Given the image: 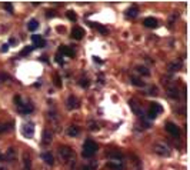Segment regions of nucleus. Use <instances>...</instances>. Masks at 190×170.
<instances>
[{"label": "nucleus", "mask_w": 190, "mask_h": 170, "mask_svg": "<svg viewBox=\"0 0 190 170\" xmlns=\"http://www.w3.org/2000/svg\"><path fill=\"white\" fill-rule=\"evenodd\" d=\"M97 152V144L96 142L93 140H86L84 144H83V157L84 159H90V157H93L94 153Z\"/></svg>", "instance_id": "1"}, {"label": "nucleus", "mask_w": 190, "mask_h": 170, "mask_svg": "<svg viewBox=\"0 0 190 170\" xmlns=\"http://www.w3.org/2000/svg\"><path fill=\"white\" fill-rule=\"evenodd\" d=\"M15 103L17 104V110L23 115H29L34 110V106L32 102H27V103H22V97L20 96H15Z\"/></svg>", "instance_id": "2"}, {"label": "nucleus", "mask_w": 190, "mask_h": 170, "mask_svg": "<svg viewBox=\"0 0 190 170\" xmlns=\"http://www.w3.org/2000/svg\"><path fill=\"white\" fill-rule=\"evenodd\" d=\"M153 152L156 153V155L162 156V157H169L170 156V147H169V144L163 143V142H159L153 146Z\"/></svg>", "instance_id": "3"}, {"label": "nucleus", "mask_w": 190, "mask_h": 170, "mask_svg": "<svg viewBox=\"0 0 190 170\" xmlns=\"http://www.w3.org/2000/svg\"><path fill=\"white\" fill-rule=\"evenodd\" d=\"M59 156H60V160L63 163L70 162L71 157H73V150H71L69 146H62L59 149Z\"/></svg>", "instance_id": "4"}, {"label": "nucleus", "mask_w": 190, "mask_h": 170, "mask_svg": "<svg viewBox=\"0 0 190 170\" xmlns=\"http://www.w3.org/2000/svg\"><path fill=\"white\" fill-rule=\"evenodd\" d=\"M22 133L24 137H32L34 134V124L32 122L23 123L22 126Z\"/></svg>", "instance_id": "5"}, {"label": "nucleus", "mask_w": 190, "mask_h": 170, "mask_svg": "<svg viewBox=\"0 0 190 170\" xmlns=\"http://www.w3.org/2000/svg\"><path fill=\"white\" fill-rule=\"evenodd\" d=\"M166 132H167L169 134H171L173 137H179L180 136V129H179V126H176L175 123H171V122H169V123H166Z\"/></svg>", "instance_id": "6"}, {"label": "nucleus", "mask_w": 190, "mask_h": 170, "mask_svg": "<svg viewBox=\"0 0 190 170\" xmlns=\"http://www.w3.org/2000/svg\"><path fill=\"white\" fill-rule=\"evenodd\" d=\"M163 111V107H162L159 103H152L150 104V109H149V113H147V116H149V119H154L159 113H162Z\"/></svg>", "instance_id": "7"}, {"label": "nucleus", "mask_w": 190, "mask_h": 170, "mask_svg": "<svg viewBox=\"0 0 190 170\" xmlns=\"http://www.w3.org/2000/svg\"><path fill=\"white\" fill-rule=\"evenodd\" d=\"M129 104H130V109L139 116V117H145V113H143V110H142L140 103H137L136 100H130V102H129Z\"/></svg>", "instance_id": "8"}, {"label": "nucleus", "mask_w": 190, "mask_h": 170, "mask_svg": "<svg viewBox=\"0 0 190 170\" xmlns=\"http://www.w3.org/2000/svg\"><path fill=\"white\" fill-rule=\"evenodd\" d=\"M32 41H33V47H45V45H46L45 39L41 36H37V34L32 36Z\"/></svg>", "instance_id": "9"}, {"label": "nucleus", "mask_w": 190, "mask_h": 170, "mask_svg": "<svg viewBox=\"0 0 190 170\" xmlns=\"http://www.w3.org/2000/svg\"><path fill=\"white\" fill-rule=\"evenodd\" d=\"M83 36H84V30L82 29V27H73V30H71V37L73 39H76V40H80V39H83Z\"/></svg>", "instance_id": "10"}, {"label": "nucleus", "mask_w": 190, "mask_h": 170, "mask_svg": "<svg viewBox=\"0 0 190 170\" xmlns=\"http://www.w3.org/2000/svg\"><path fill=\"white\" fill-rule=\"evenodd\" d=\"M23 170H32V159L27 152L23 153Z\"/></svg>", "instance_id": "11"}, {"label": "nucleus", "mask_w": 190, "mask_h": 170, "mask_svg": "<svg viewBox=\"0 0 190 170\" xmlns=\"http://www.w3.org/2000/svg\"><path fill=\"white\" fill-rule=\"evenodd\" d=\"M143 24H145L146 27H149V29H154V27L159 26V22H157L154 17H146L145 20H143Z\"/></svg>", "instance_id": "12"}, {"label": "nucleus", "mask_w": 190, "mask_h": 170, "mask_svg": "<svg viewBox=\"0 0 190 170\" xmlns=\"http://www.w3.org/2000/svg\"><path fill=\"white\" fill-rule=\"evenodd\" d=\"M182 69V62L180 60H175L167 64V72H177Z\"/></svg>", "instance_id": "13"}, {"label": "nucleus", "mask_w": 190, "mask_h": 170, "mask_svg": "<svg viewBox=\"0 0 190 170\" xmlns=\"http://www.w3.org/2000/svg\"><path fill=\"white\" fill-rule=\"evenodd\" d=\"M107 167L113 170H123V163H122V160H110L107 163Z\"/></svg>", "instance_id": "14"}, {"label": "nucleus", "mask_w": 190, "mask_h": 170, "mask_svg": "<svg viewBox=\"0 0 190 170\" xmlns=\"http://www.w3.org/2000/svg\"><path fill=\"white\" fill-rule=\"evenodd\" d=\"M59 53L62 56H69V57H73V56H75V50H73V49L71 47H67V46H62V47L59 49Z\"/></svg>", "instance_id": "15"}, {"label": "nucleus", "mask_w": 190, "mask_h": 170, "mask_svg": "<svg viewBox=\"0 0 190 170\" xmlns=\"http://www.w3.org/2000/svg\"><path fill=\"white\" fill-rule=\"evenodd\" d=\"M41 159L45 160V162L47 163L49 166H53V164H54V157H53L52 153H49V152L41 153Z\"/></svg>", "instance_id": "16"}, {"label": "nucleus", "mask_w": 190, "mask_h": 170, "mask_svg": "<svg viewBox=\"0 0 190 170\" xmlns=\"http://www.w3.org/2000/svg\"><path fill=\"white\" fill-rule=\"evenodd\" d=\"M137 15H139V9H137V6H130V7H129V9L126 10V17H129V19L136 17Z\"/></svg>", "instance_id": "17"}, {"label": "nucleus", "mask_w": 190, "mask_h": 170, "mask_svg": "<svg viewBox=\"0 0 190 170\" xmlns=\"http://www.w3.org/2000/svg\"><path fill=\"white\" fill-rule=\"evenodd\" d=\"M67 134H69V136H71V137L79 136V134H80V127H79V126L71 124L70 127L67 129Z\"/></svg>", "instance_id": "18"}, {"label": "nucleus", "mask_w": 190, "mask_h": 170, "mask_svg": "<svg viewBox=\"0 0 190 170\" xmlns=\"http://www.w3.org/2000/svg\"><path fill=\"white\" fill-rule=\"evenodd\" d=\"M79 106V100L76 99V96H69V99H67V107L70 109H76Z\"/></svg>", "instance_id": "19"}, {"label": "nucleus", "mask_w": 190, "mask_h": 170, "mask_svg": "<svg viewBox=\"0 0 190 170\" xmlns=\"http://www.w3.org/2000/svg\"><path fill=\"white\" fill-rule=\"evenodd\" d=\"M53 139V133L50 132V130H45V133H43V144H49L50 142H52Z\"/></svg>", "instance_id": "20"}, {"label": "nucleus", "mask_w": 190, "mask_h": 170, "mask_svg": "<svg viewBox=\"0 0 190 170\" xmlns=\"http://www.w3.org/2000/svg\"><path fill=\"white\" fill-rule=\"evenodd\" d=\"M15 159V149H9L7 153L4 155V162H11V160Z\"/></svg>", "instance_id": "21"}, {"label": "nucleus", "mask_w": 190, "mask_h": 170, "mask_svg": "<svg viewBox=\"0 0 190 170\" xmlns=\"http://www.w3.org/2000/svg\"><path fill=\"white\" fill-rule=\"evenodd\" d=\"M39 27V22L36 20V19H32L29 23H27V29L30 30V32H33V30H36Z\"/></svg>", "instance_id": "22"}, {"label": "nucleus", "mask_w": 190, "mask_h": 170, "mask_svg": "<svg viewBox=\"0 0 190 170\" xmlns=\"http://www.w3.org/2000/svg\"><path fill=\"white\" fill-rule=\"evenodd\" d=\"M136 72H137V73H140V74H143V76H150L149 69H147V67H145V66H137V67H136Z\"/></svg>", "instance_id": "23"}, {"label": "nucleus", "mask_w": 190, "mask_h": 170, "mask_svg": "<svg viewBox=\"0 0 190 170\" xmlns=\"http://www.w3.org/2000/svg\"><path fill=\"white\" fill-rule=\"evenodd\" d=\"M80 170H97V163L96 162H90V163H87V164H84Z\"/></svg>", "instance_id": "24"}, {"label": "nucleus", "mask_w": 190, "mask_h": 170, "mask_svg": "<svg viewBox=\"0 0 190 170\" xmlns=\"http://www.w3.org/2000/svg\"><path fill=\"white\" fill-rule=\"evenodd\" d=\"M79 85L82 86V87H89L90 86V80H89V77H86V76H82L80 77V81H79Z\"/></svg>", "instance_id": "25"}, {"label": "nucleus", "mask_w": 190, "mask_h": 170, "mask_svg": "<svg viewBox=\"0 0 190 170\" xmlns=\"http://www.w3.org/2000/svg\"><path fill=\"white\" fill-rule=\"evenodd\" d=\"M130 81H132V85L137 86V87H143V86H145V81H142L140 79H137V77H132Z\"/></svg>", "instance_id": "26"}, {"label": "nucleus", "mask_w": 190, "mask_h": 170, "mask_svg": "<svg viewBox=\"0 0 190 170\" xmlns=\"http://www.w3.org/2000/svg\"><path fill=\"white\" fill-rule=\"evenodd\" d=\"M10 129V124L7 123H0V133H4V132H7Z\"/></svg>", "instance_id": "27"}, {"label": "nucleus", "mask_w": 190, "mask_h": 170, "mask_svg": "<svg viewBox=\"0 0 190 170\" xmlns=\"http://www.w3.org/2000/svg\"><path fill=\"white\" fill-rule=\"evenodd\" d=\"M33 49H34L33 46H32V47H30V46H27V47H24V49H23V50H22V53H20V54H22V56H26V54H29V53L32 52Z\"/></svg>", "instance_id": "28"}, {"label": "nucleus", "mask_w": 190, "mask_h": 170, "mask_svg": "<svg viewBox=\"0 0 190 170\" xmlns=\"http://www.w3.org/2000/svg\"><path fill=\"white\" fill-rule=\"evenodd\" d=\"M10 80V76L6 73H0V83H3V81H7Z\"/></svg>", "instance_id": "29"}, {"label": "nucleus", "mask_w": 190, "mask_h": 170, "mask_svg": "<svg viewBox=\"0 0 190 170\" xmlns=\"http://www.w3.org/2000/svg\"><path fill=\"white\" fill-rule=\"evenodd\" d=\"M67 17L70 19V20H73V22H75L76 19H77V16H76V13H75L73 10H69V11H67Z\"/></svg>", "instance_id": "30"}, {"label": "nucleus", "mask_w": 190, "mask_h": 170, "mask_svg": "<svg viewBox=\"0 0 190 170\" xmlns=\"http://www.w3.org/2000/svg\"><path fill=\"white\" fill-rule=\"evenodd\" d=\"M94 24H96V23H94ZM96 27H97V30H99L100 33H103V34H106V33H107V29H106V27L100 26V24H96Z\"/></svg>", "instance_id": "31"}, {"label": "nucleus", "mask_w": 190, "mask_h": 170, "mask_svg": "<svg viewBox=\"0 0 190 170\" xmlns=\"http://www.w3.org/2000/svg\"><path fill=\"white\" fill-rule=\"evenodd\" d=\"M54 83H56L57 87H62V80H60L59 74H54Z\"/></svg>", "instance_id": "32"}, {"label": "nucleus", "mask_w": 190, "mask_h": 170, "mask_svg": "<svg viewBox=\"0 0 190 170\" xmlns=\"http://www.w3.org/2000/svg\"><path fill=\"white\" fill-rule=\"evenodd\" d=\"M4 9L9 11V13H13V6H11V3H4Z\"/></svg>", "instance_id": "33"}, {"label": "nucleus", "mask_w": 190, "mask_h": 170, "mask_svg": "<svg viewBox=\"0 0 190 170\" xmlns=\"http://www.w3.org/2000/svg\"><path fill=\"white\" fill-rule=\"evenodd\" d=\"M56 62L59 63V64H63V56L60 54V53H57L56 54Z\"/></svg>", "instance_id": "34"}, {"label": "nucleus", "mask_w": 190, "mask_h": 170, "mask_svg": "<svg viewBox=\"0 0 190 170\" xmlns=\"http://www.w3.org/2000/svg\"><path fill=\"white\" fill-rule=\"evenodd\" d=\"M149 94H157V87L156 86H152V87H150Z\"/></svg>", "instance_id": "35"}, {"label": "nucleus", "mask_w": 190, "mask_h": 170, "mask_svg": "<svg viewBox=\"0 0 190 170\" xmlns=\"http://www.w3.org/2000/svg\"><path fill=\"white\" fill-rule=\"evenodd\" d=\"M97 83H100V85H103V83H105V77H103V74L97 76Z\"/></svg>", "instance_id": "36"}, {"label": "nucleus", "mask_w": 190, "mask_h": 170, "mask_svg": "<svg viewBox=\"0 0 190 170\" xmlns=\"http://www.w3.org/2000/svg\"><path fill=\"white\" fill-rule=\"evenodd\" d=\"M46 16H47L49 19H50V17H54V16H56V15H54V11H52V10H47V15H46Z\"/></svg>", "instance_id": "37"}, {"label": "nucleus", "mask_w": 190, "mask_h": 170, "mask_svg": "<svg viewBox=\"0 0 190 170\" xmlns=\"http://www.w3.org/2000/svg\"><path fill=\"white\" fill-rule=\"evenodd\" d=\"M93 60H94L96 63H103V60H101L100 57H97V56H93Z\"/></svg>", "instance_id": "38"}, {"label": "nucleus", "mask_w": 190, "mask_h": 170, "mask_svg": "<svg viewBox=\"0 0 190 170\" xmlns=\"http://www.w3.org/2000/svg\"><path fill=\"white\" fill-rule=\"evenodd\" d=\"M9 50V45H3L2 46V52H7Z\"/></svg>", "instance_id": "39"}, {"label": "nucleus", "mask_w": 190, "mask_h": 170, "mask_svg": "<svg viewBox=\"0 0 190 170\" xmlns=\"http://www.w3.org/2000/svg\"><path fill=\"white\" fill-rule=\"evenodd\" d=\"M0 162H4V155H2V153H0Z\"/></svg>", "instance_id": "40"}, {"label": "nucleus", "mask_w": 190, "mask_h": 170, "mask_svg": "<svg viewBox=\"0 0 190 170\" xmlns=\"http://www.w3.org/2000/svg\"><path fill=\"white\" fill-rule=\"evenodd\" d=\"M0 170H7L6 167H3V166H0Z\"/></svg>", "instance_id": "41"}]
</instances>
